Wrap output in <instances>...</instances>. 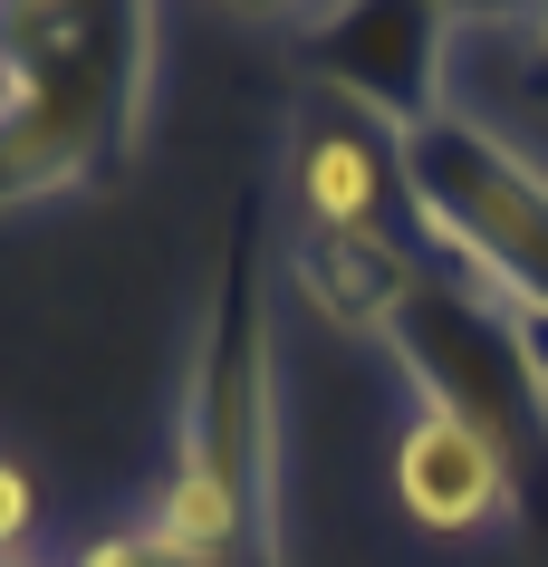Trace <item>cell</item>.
Returning <instances> with one entry per match:
<instances>
[{
    "instance_id": "obj_2",
    "label": "cell",
    "mask_w": 548,
    "mask_h": 567,
    "mask_svg": "<svg viewBox=\"0 0 548 567\" xmlns=\"http://www.w3.org/2000/svg\"><path fill=\"white\" fill-rule=\"evenodd\" d=\"M385 365L404 375L414 404L462 414L490 452H500V472H510L529 529H548V404H539V385H529L519 347L500 337V318H482L462 289L424 279V299L404 308V328L385 337Z\"/></svg>"
},
{
    "instance_id": "obj_10",
    "label": "cell",
    "mask_w": 548,
    "mask_h": 567,
    "mask_svg": "<svg viewBox=\"0 0 548 567\" xmlns=\"http://www.w3.org/2000/svg\"><path fill=\"white\" fill-rule=\"evenodd\" d=\"M529 59H539V78H548V20H529Z\"/></svg>"
},
{
    "instance_id": "obj_9",
    "label": "cell",
    "mask_w": 548,
    "mask_h": 567,
    "mask_svg": "<svg viewBox=\"0 0 548 567\" xmlns=\"http://www.w3.org/2000/svg\"><path fill=\"white\" fill-rule=\"evenodd\" d=\"M77 567H164V548H154V529L135 519V529H106L77 548Z\"/></svg>"
},
{
    "instance_id": "obj_1",
    "label": "cell",
    "mask_w": 548,
    "mask_h": 567,
    "mask_svg": "<svg viewBox=\"0 0 548 567\" xmlns=\"http://www.w3.org/2000/svg\"><path fill=\"white\" fill-rule=\"evenodd\" d=\"M404 164V231L433 279L490 269L519 299H548V164L519 154L510 135L472 106L395 125Z\"/></svg>"
},
{
    "instance_id": "obj_6",
    "label": "cell",
    "mask_w": 548,
    "mask_h": 567,
    "mask_svg": "<svg viewBox=\"0 0 548 567\" xmlns=\"http://www.w3.org/2000/svg\"><path fill=\"white\" fill-rule=\"evenodd\" d=\"M443 59H453V20L443 10H365L318 49L328 96L375 116L385 135L414 116H443Z\"/></svg>"
},
{
    "instance_id": "obj_11",
    "label": "cell",
    "mask_w": 548,
    "mask_h": 567,
    "mask_svg": "<svg viewBox=\"0 0 548 567\" xmlns=\"http://www.w3.org/2000/svg\"><path fill=\"white\" fill-rule=\"evenodd\" d=\"M0 567H30V558H0Z\"/></svg>"
},
{
    "instance_id": "obj_4",
    "label": "cell",
    "mask_w": 548,
    "mask_h": 567,
    "mask_svg": "<svg viewBox=\"0 0 548 567\" xmlns=\"http://www.w3.org/2000/svg\"><path fill=\"white\" fill-rule=\"evenodd\" d=\"M289 193H299V221L308 231H395L404 212V164H395V135L356 106L318 96L289 135Z\"/></svg>"
},
{
    "instance_id": "obj_7",
    "label": "cell",
    "mask_w": 548,
    "mask_h": 567,
    "mask_svg": "<svg viewBox=\"0 0 548 567\" xmlns=\"http://www.w3.org/2000/svg\"><path fill=\"white\" fill-rule=\"evenodd\" d=\"M96 164H106V87H96L87 59H77L30 116L0 135V212L10 203H49V193H77Z\"/></svg>"
},
{
    "instance_id": "obj_3",
    "label": "cell",
    "mask_w": 548,
    "mask_h": 567,
    "mask_svg": "<svg viewBox=\"0 0 548 567\" xmlns=\"http://www.w3.org/2000/svg\"><path fill=\"white\" fill-rule=\"evenodd\" d=\"M289 289H299V308L318 318V328L337 337H365L375 357H385V337L404 328V308L424 299V250L395 231H289Z\"/></svg>"
},
{
    "instance_id": "obj_5",
    "label": "cell",
    "mask_w": 548,
    "mask_h": 567,
    "mask_svg": "<svg viewBox=\"0 0 548 567\" xmlns=\"http://www.w3.org/2000/svg\"><path fill=\"white\" fill-rule=\"evenodd\" d=\"M395 501L414 529L433 538H482V529H529V509H519L510 472H500V452L472 433L462 414H433L414 404V423L395 433Z\"/></svg>"
},
{
    "instance_id": "obj_8",
    "label": "cell",
    "mask_w": 548,
    "mask_h": 567,
    "mask_svg": "<svg viewBox=\"0 0 548 567\" xmlns=\"http://www.w3.org/2000/svg\"><path fill=\"white\" fill-rule=\"evenodd\" d=\"M30 519H39V481L0 452V558H20V548H30Z\"/></svg>"
}]
</instances>
